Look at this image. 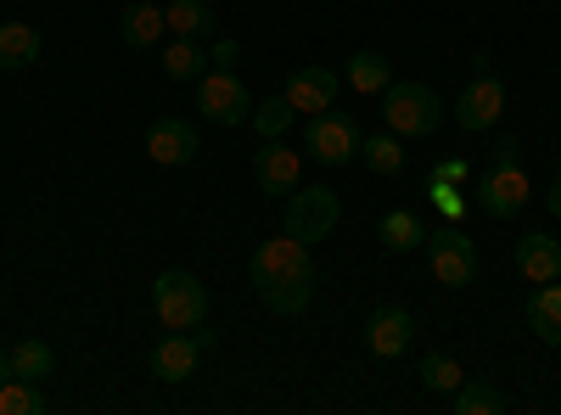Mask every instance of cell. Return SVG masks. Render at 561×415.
Segmentation results:
<instances>
[{"instance_id": "cell-4", "label": "cell", "mask_w": 561, "mask_h": 415, "mask_svg": "<svg viewBox=\"0 0 561 415\" xmlns=\"http://www.w3.org/2000/svg\"><path fill=\"white\" fill-rule=\"evenodd\" d=\"M197 107H203V118H214L225 129H237V124L253 118V96H248V84L237 79V68H208L197 79Z\"/></svg>"}, {"instance_id": "cell-18", "label": "cell", "mask_w": 561, "mask_h": 415, "mask_svg": "<svg viewBox=\"0 0 561 415\" xmlns=\"http://www.w3.org/2000/svg\"><path fill=\"white\" fill-rule=\"evenodd\" d=\"M39 62V28L34 23H0V68L18 73Z\"/></svg>"}, {"instance_id": "cell-6", "label": "cell", "mask_w": 561, "mask_h": 415, "mask_svg": "<svg viewBox=\"0 0 561 415\" xmlns=\"http://www.w3.org/2000/svg\"><path fill=\"white\" fill-rule=\"evenodd\" d=\"M337 219H343V203L325 186H298L287 197V237H298V242H325L337 230Z\"/></svg>"}, {"instance_id": "cell-27", "label": "cell", "mask_w": 561, "mask_h": 415, "mask_svg": "<svg viewBox=\"0 0 561 415\" xmlns=\"http://www.w3.org/2000/svg\"><path fill=\"white\" fill-rule=\"evenodd\" d=\"M348 84L365 90V96H370V90H388V84H393V62H388L382 51H359V57L348 62Z\"/></svg>"}, {"instance_id": "cell-23", "label": "cell", "mask_w": 561, "mask_h": 415, "mask_svg": "<svg viewBox=\"0 0 561 415\" xmlns=\"http://www.w3.org/2000/svg\"><path fill=\"white\" fill-rule=\"evenodd\" d=\"M45 410H51V399H45L39 382H23V377L0 382V415H45Z\"/></svg>"}, {"instance_id": "cell-7", "label": "cell", "mask_w": 561, "mask_h": 415, "mask_svg": "<svg viewBox=\"0 0 561 415\" xmlns=\"http://www.w3.org/2000/svg\"><path fill=\"white\" fill-rule=\"evenodd\" d=\"M304 147H309V158H320L325 169H337V163H354L359 158V124L348 118V113H314L309 124H304Z\"/></svg>"}, {"instance_id": "cell-33", "label": "cell", "mask_w": 561, "mask_h": 415, "mask_svg": "<svg viewBox=\"0 0 561 415\" xmlns=\"http://www.w3.org/2000/svg\"><path fill=\"white\" fill-rule=\"evenodd\" d=\"M0 382H12V354L0 348Z\"/></svg>"}, {"instance_id": "cell-11", "label": "cell", "mask_w": 561, "mask_h": 415, "mask_svg": "<svg viewBox=\"0 0 561 415\" xmlns=\"http://www.w3.org/2000/svg\"><path fill=\"white\" fill-rule=\"evenodd\" d=\"M197 152H203V141H197V129L185 124V118H158L147 129V158L163 163V169H185Z\"/></svg>"}, {"instance_id": "cell-19", "label": "cell", "mask_w": 561, "mask_h": 415, "mask_svg": "<svg viewBox=\"0 0 561 415\" xmlns=\"http://www.w3.org/2000/svg\"><path fill=\"white\" fill-rule=\"evenodd\" d=\"M7 354H12V377H23V382H45V377L57 371L51 343H39V337H23V343H12Z\"/></svg>"}, {"instance_id": "cell-30", "label": "cell", "mask_w": 561, "mask_h": 415, "mask_svg": "<svg viewBox=\"0 0 561 415\" xmlns=\"http://www.w3.org/2000/svg\"><path fill=\"white\" fill-rule=\"evenodd\" d=\"M433 180H449V186H466V158H444L433 169Z\"/></svg>"}, {"instance_id": "cell-15", "label": "cell", "mask_w": 561, "mask_h": 415, "mask_svg": "<svg viewBox=\"0 0 561 415\" xmlns=\"http://www.w3.org/2000/svg\"><path fill=\"white\" fill-rule=\"evenodd\" d=\"M517 269L528 275L534 287L561 281V242H556V237H545V230H528V237L517 242Z\"/></svg>"}, {"instance_id": "cell-10", "label": "cell", "mask_w": 561, "mask_h": 415, "mask_svg": "<svg viewBox=\"0 0 561 415\" xmlns=\"http://www.w3.org/2000/svg\"><path fill=\"white\" fill-rule=\"evenodd\" d=\"M280 96L293 102L298 118H314V113H325V107L337 102V73H332V68H320V62H314V68H293Z\"/></svg>"}, {"instance_id": "cell-16", "label": "cell", "mask_w": 561, "mask_h": 415, "mask_svg": "<svg viewBox=\"0 0 561 415\" xmlns=\"http://www.w3.org/2000/svg\"><path fill=\"white\" fill-rule=\"evenodd\" d=\"M118 34H124V45H135V51H152V45L169 34V18L152 7V0H135V7L118 12Z\"/></svg>"}, {"instance_id": "cell-32", "label": "cell", "mask_w": 561, "mask_h": 415, "mask_svg": "<svg viewBox=\"0 0 561 415\" xmlns=\"http://www.w3.org/2000/svg\"><path fill=\"white\" fill-rule=\"evenodd\" d=\"M550 214H556V219H561V174H556V180H550Z\"/></svg>"}, {"instance_id": "cell-5", "label": "cell", "mask_w": 561, "mask_h": 415, "mask_svg": "<svg viewBox=\"0 0 561 415\" xmlns=\"http://www.w3.org/2000/svg\"><path fill=\"white\" fill-rule=\"evenodd\" d=\"M478 197H483V214L489 219H517L534 197V180L517 158H494V169L478 180Z\"/></svg>"}, {"instance_id": "cell-17", "label": "cell", "mask_w": 561, "mask_h": 415, "mask_svg": "<svg viewBox=\"0 0 561 415\" xmlns=\"http://www.w3.org/2000/svg\"><path fill=\"white\" fill-rule=\"evenodd\" d=\"M528 326H534L539 343L561 348V281L534 287V298H528Z\"/></svg>"}, {"instance_id": "cell-1", "label": "cell", "mask_w": 561, "mask_h": 415, "mask_svg": "<svg viewBox=\"0 0 561 415\" xmlns=\"http://www.w3.org/2000/svg\"><path fill=\"white\" fill-rule=\"evenodd\" d=\"M248 275H253L264 309H275V314H304L314 298V258H309V242H298V237L259 242Z\"/></svg>"}, {"instance_id": "cell-9", "label": "cell", "mask_w": 561, "mask_h": 415, "mask_svg": "<svg viewBox=\"0 0 561 415\" xmlns=\"http://www.w3.org/2000/svg\"><path fill=\"white\" fill-rule=\"evenodd\" d=\"M500 113H505V84L494 79V68H489V73H472V84L460 90V107H455L460 129L483 135V129H494V124H500Z\"/></svg>"}, {"instance_id": "cell-12", "label": "cell", "mask_w": 561, "mask_h": 415, "mask_svg": "<svg viewBox=\"0 0 561 415\" xmlns=\"http://www.w3.org/2000/svg\"><path fill=\"white\" fill-rule=\"evenodd\" d=\"M298 174H304V158L287 152V141H264V152L253 158V180H259L264 197H293Z\"/></svg>"}, {"instance_id": "cell-2", "label": "cell", "mask_w": 561, "mask_h": 415, "mask_svg": "<svg viewBox=\"0 0 561 415\" xmlns=\"http://www.w3.org/2000/svg\"><path fill=\"white\" fill-rule=\"evenodd\" d=\"M382 118L399 141H415V135H433L444 124V102L433 84H415V79H393L382 90Z\"/></svg>"}, {"instance_id": "cell-14", "label": "cell", "mask_w": 561, "mask_h": 415, "mask_svg": "<svg viewBox=\"0 0 561 415\" xmlns=\"http://www.w3.org/2000/svg\"><path fill=\"white\" fill-rule=\"evenodd\" d=\"M197 337L192 332H169V337H158L152 343V377L158 382H185V377H192L197 371Z\"/></svg>"}, {"instance_id": "cell-26", "label": "cell", "mask_w": 561, "mask_h": 415, "mask_svg": "<svg viewBox=\"0 0 561 415\" xmlns=\"http://www.w3.org/2000/svg\"><path fill=\"white\" fill-rule=\"evenodd\" d=\"M293 118H298V113H293L287 96H270V102H253V118H248V124L259 129V141H280V135L293 129Z\"/></svg>"}, {"instance_id": "cell-22", "label": "cell", "mask_w": 561, "mask_h": 415, "mask_svg": "<svg viewBox=\"0 0 561 415\" xmlns=\"http://www.w3.org/2000/svg\"><path fill=\"white\" fill-rule=\"evenodd\" d=\"M163 73L169 79H180V84H192V79H203L208 73V51L197 39H174L169 51H163Z\"/></svg>"}, {"instance_id": "cell-29", "label": "cell", "mask_w": 561, "mask_h": 415, "mask_svg": "<svg viewBox=\"0 0 561 415\" xmlns=\"http://www.w3.org/2000/svg\"><path fill=\"white\" fill-rule=\"evenodd\" d=\"M427 197L438 203L444 219H466V197H460V186H449V180H427Z\"/></svg>"}, {"instance_id": "cell-31", "label": "cell", "mask_w": 561, "mask_h": 415, "mask_svg": "<svg viewBox=\"0 0 561 415\" xmlns=\"http://www.w3.org/2000/svg\"><path fill=\"white\" fill-rule=\"evenodd\" d=\"M208 62H219V68H237V62H242V45H237V39H219Z\"/></svg>"}, {"instance_id": "cell-8", "label": "cell", "mask_w": 561, "mask_h": 415, "mask_svg": "<svg viewBox=\"0 0 561 415\" xmlns=\"http://www.w3.org/2000/svg\"><path fill=\"white\" fill-rule=\"evenodd\" d=\"M427 264H433V275H438V287H472L478 281V247L466 242V230H460V219H449L438 237L427 242Z\"/></svg>"}, {"instance_id": "cell-3", "label": "cell", "mask_w": 561, "mask_h": 415, "mask_svg": "<svg viewBox=\"0 0 561 415\" xmlns=\"http://www.w3.org/2000/svg\"><path fill=\"white\" fill-rule=\"evenodd\" d=\"M152 314L163 320V332H197L208 320V287L192 269H163L152 281Z\"/></svg>"}, {"instance_id": "cell-28", "label": "cell", "mask_w": 561, "mask_h": 415, "mask_svg": "<svg viewBox=\"0 0 561 415\" xmlns=\"http://www.w3.org/2000/svg\"><path fill=\"white\" fill-rule=\"evenodd\" d=\"M421 382H427L433 393H455L466 382V371H460L449 354H427V359H421Z\"/></svg>"}, {"instance_id": "cell-21", "label": "cell", "mask_w": 561, "mask_h": 415, "mask_svg": "<svg viewBox=\"0 0 561 415\" xmlns=\"http://www.w3.org/2000/svg\"><path fill=\"white\" fill-rule=\"evenodd\" d=\"M169 34L174 39H197V34H208L214 28V7L208 0H169Z\"/></svg>"}, {"instance_id": "cell-25", "label": "cell", "mask_w": 561, "mask_h": 415, "mask_svg": "<svg viewBox=\"0 0 561 415\" xmlns=\"http://www.w3.org/2000/svg\"><path fill=\"white\" fill-rule=\"evenodd\" d=\"M455 410H460V415H500V410H505V393H500L494 382L466 377V382L455 388Z\"/></svg>"}, {"instance_id": "cell-24", "label": "cell", "mask_w": 561, "mask_h": 415, "mask_svg": "<svg viewBox=\"0 0 561 415\" xmlns=\"http://www.w3.org/2000/svg\"><path fill=\"white\" fill-rule=\"evenodd\" d=\"M359 158L370 163V174H399L404 169V147H399V135L393 129H382V135H370V141H359Z\"/></svg>"}, {"instance_id": "cell-20", "label": "cell", "mask_w": 561, "mask_h": 415, "mask_svg": "<svg viewBox=\"0 0 561 415\" xmlns=\"http://www.w3.org/2000/svg\"><path fill=\"white\" fill-rule=\"evenodd\" d=\"M377 237H382V247H393V253H415L421 242H427V224H421L410 208H393V214H382Z\"/></svg>"}, {"instance_id": "cell-13", "label": "cell", "mask_w": 561, "mask_h": 415, "mask_svg": "<svg viewBox=\"0 0 561 415\" xmlns=\"http://www.w3.org/2000/svg\"><path fill=\"white\" fill-rule=\"evenodd\" d=\"M365 343H370V354H377V359H399V354L415 343V320H410V309H399V303L370 309Z\"/></svg>"}]
</instances>
